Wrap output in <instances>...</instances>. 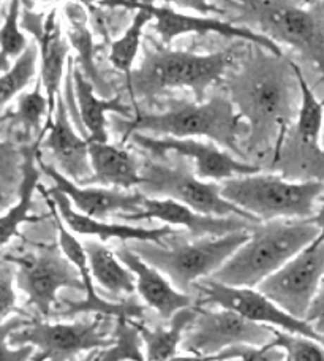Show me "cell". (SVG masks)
<instances>
[{"mask_svg": "<svg viewBox=\"0 0 324 361\" xmlns=\"http://www.w3.org/2000/svg\"><path fill=\"white\" fill-rule=\"evenodd\" d=\"M23 0H10L8 13L0 27V75L11 68V61H16L27 49L29 43L21 30Z\"/></svg>", "mask_w": 324, "mask_h": 361, "instance_id": "cell-34", "label": "cell"}, {"mask_svg": "<svg viewBox=\"0 0 324 361\" xmlns=\"http://www.w3.org/2000/svg\"><path fill=\"white\" fill-rule=\"evenodd\" d=\"M5 262V254H2L0 252V265H2V263Z\"/></svg>", "mask_w": 324, "mask_h": 361, "instance_id": "cell-49", "label": "cell"}, {"mask_svg": "<svg viewBox=\"0 0 324 361\" xmlns=\"http://www.w3.org/2000/svg\"><path fill=\"white\" fill-rule=\"evenodd\" d=\"M230 361H241V360H230Z\"/></svg>", "mask_w": 324, "mask_h": 361, "instance_id": "cell-52", "label": "cell"}, {"mask_svg": "<svg viewBox=\"0 0 324 361\" xmlns=\"http://www.w3.org/2000/svg\"><path fill=\"white\" fill-rule=\"evenodd\" d=\"M236 59V48L197 54L151 44L139 66L125 76V86L135 102L157 99L176 89H190L194 102H203L206 90L228 75Z\"/></svg>", "mask_w": 324, "mask_h": 361, "instance_id": "cell-3", "label": "cell"}, {"mask_svg": "<svg viewBox=\"0 0 324 361\" xmlns=\"http://www.w3.org/2000/svg\"><path fill=\"white\" fill-rule=\"evenodd\" d=\"M92 176L84 185L132 190L141 184V164L128 151L100 141H89Z\"/></svg>", "mask_w": 324, "mask_h": 361, "instance_id": "cell-24", "label": "cell"}, {"mask_svg": "<svg viewBox=\"0 0 324 361\" xmlns=\"http://www.w3.org/2000/svg\"><path fill=\"white\" fill-rule=\"evenodd\" d=\"M42 2H53V0H42Z\"/></svg>", "mask_w": 324, "mask_h": 361, "instance_id": "cell-51", "label": "cell"}, {"mask_svg": "<svg viewBox=\"0 0 324 361\" xmlns=\"http://www.w3.org/2000/svg\"><path fill=\"white\" fill-rule=\"evenodd\" d=\"M216 307L198 305L197 317L180 344L190 355H213L232 345H266L274 338V328L251 322L231 309Z\"/></svg>", "mask_w": 324, "mask_h": 361, "instance_id": "cell-11", "label": "cell"}, {"mask_svg": "<svg viewBox=\"0 0 324 361\" xmlns=\"http://www.w3.org/2000/svg\"><path fill=\"white\" fill-rule=\"evenodd\" d=\"M2 208H5V206L2 204V202H0V209H2Z\"/></svg>", "mask_w": 324, "mask_h": 361, "instance_id": "cell-50", "label": "cell"}, {"mask_svg": "<svg viewBox=\"0 0 324 361\" xmlns=\"http://www.w3.org/2000/svg\"><path fill=\"white\" fill-rule=\"evenodd\" d=\"M120 221H160L170 227H182L192 238L223 236L236 231H250L258 222L247 221L242 217H216L201 214L189 206L174 202L170 198L146 197L142 209L136 214L120 216Z\"/></svg>", "mask_w": 324, "mask_h": 361, "instance_id": "cell-19", "label": "cell"}, {"mask_svg": "<svg viewBox=\"0 0 324 361\" xmlns=\"http://www.w3.org/2000/svg\"><path fill=\"white\" fill-rule=\"evenodd\" d=\"M132 143L147 151L151 156L163 159L168 154H176L182 159H190L194 165V173L204 180H228L239 176H249L261 171L256 165L239 160L223 147L216 143H204L197 138H173L152 137L147 133L136 132L128 138Z\"/></svg>", "mask_w": 324, "mask_h": 361, "instance_id": "cell-15", "label": "cell"}, {"mask_svg": "<svg viewBox=\"0 0 324 361\" xmlns=\"http://www.w3.org/2000/svg\"><path fill=\"white\" fill-rule=\"evenodd\" d=\"M8 114L10 126L21 127L27 137H32V135L40 137L44 128L43 121L46 124V122L53 119L48 97L40 80H38L37 86L30 92L19 95L16 109L15 111H8Z\"/></svg>", "mask_w": 324, "mask_h": 361, "instance_id": "cell-31", "label": "cell"}, {"mask_svg": "<svg viewBox=\"0 0 324 361\" xmlns=\"http://www.w3.org/2000/svg\"><path fill=\"white\" fill-rule=\"evenodd\" d=\"M225 85L236 111L249 126L250 149L278 143L296 122L301 89L294 62L285 54L256 47L236 72H228Z\"/></svg>", "mask_w": 324, "mask_h": 361, "instance_id": "cell-1", "label": "cell"}, {"mask_svg": "<svg viewBox=\"0 0 324 361\" xmlns=\"http://www.w3.org/2000/svg\"><path fill=\"white\" fill-rule=\"evenodd\" d=\"M306 320L324 336V282L321 283L318 293H316L312 306L309 309Z\"/></svg>", "mask_w": 324, "mask_h": 361, "instance_id": "cell-40", "label": "cell"}, {"mask_svg": "<svg viewBox=\"0 0 324 361\" xmlns=\"http://www.w3.org/2000/svg\"><path fill=\"white\" fill-rule=\"evenodd\" d=\"M43 133L32 145L23 146V180L19 185L18 202L8 208L5 214L0 216V247L8 244L13 238L19 236V227L27 222H37L38 217L32 216L34 206V193L40 183V166H38V156H40Z\"/></svg>", "mask_w": 324, "mask_h": 361, "instance_id": "cell-25", "label": "cell"}, {"mask_svg": "<svg viewBox=\"0 0 324 361\" xmlns=\"http://www.w3.org/2000/svg\"><path fill=\"white\" fill-rule=\"evenodd\" d=\"M38 47L37 43H29L19 59L13 62L8 72L0 75V108L11 102L18 94L30 85L37 73Z\"/></svg>", "mask_w": 324, "mask_h": 361, "instance_id": "cell-35", "label": "cell"}, {"mask_svg": "<svg viewBox=\"0 0 324 361\" xmlns=\"http://www.w3.org/2000/svg\"><path fill=\"white\" fill-rule=\"evenodd\" d=\"M270 343L285 352L287 361H324V345L312 338L274 330Z\"/></svg>", "mask_w": 324, "mask_h": 361, "instance_id": "cell-36", "label": "cell"}, {"mask_svg": "<svg viewBox=\"0 0 324 361\" xmlns=\"http://www.w3.org/2000/svg\"><path fill=\"white\" fill-rule=\"evenodd\" d=\"M113 345L99 352V361H149L142 352L138 322L128 317H118L111 333Z\"/></svg>", "mask_w": 324, "mask_h": 361, "instance_id": "cell-33", "label": "cell"}, {"mask_svg": "<svg viewBox=\"0 0 324 361\" xmlns=\"http://www.w3.org/2000/svg\"><path fill=\"white\" fill-rule=\"evenodd\" d=\"M194 287L203 295L199 306H218L231 309V311L241 314L245 319L256 322V324L270 326L274 330L312 338L324 345V336L316 331L307 320L291 315L278 306L277 302L259 292L258 288L230 287L211 279V277L199 281Z\"/></svg>", "mask_w": 324, "mask_h": 361, "instance_id": "cell-12", "label": "cell"}, {"mask_svg": "<svg viewBox=\"0 0 324 361\" xmlns=\"http://www.w3.org/2000/svg\"><path fill=\"white\" fill-rule=\"evenodd\" d=\"M122 143L133 133L152 137L207 138L232 156H244L241 138L249 137V126L236 111L230 97L216 95L207 102H179L161 113H142L135 108L132 119H114Z\"/></svg>", "mask_w": 324, "mask_h": 361, "instance_id": "cell-2", "label": "cell"}, {"mask_svg": "<svg viewBox=\"0 0 324 361\" xmlns=\"http://www.w3.org/2000/svg\"><path fill=\"white\" fill-rule=\"evenodd\" d=\"M166 4L177 6V8H182V10H193L199 13L201 16L220 11L216 5H212L209 2V0H166Z\"/></svg>", "mask_w": 324, "mask_h": 361, "instance_id": "cell-41", "label": "cell"}, {"mask_svg": "<svg viewBox=\"0 0 324 361\" xmlns=\"http://www.w3.org/2000/svg\"><path fill=\"white\" fill-rule=\"evenodd\" d=\"M38 190L42 192L48 203V208L51 209V214H53L56 228H57V238H59V246L65 257L73 263L76 269L80 271V276L84 283V300L80 301H71V300H63L62 307H57L54 311V315H59V317H75V315L80 314H94V315H105V317H128V319H141L142 314H144V307L138 302L132 300L128 301H108L101 298L96 293L95 288V281L92 277V271L89 267V259L87 252L84 244L76 240L73 231H71L67 224L63 222L61 217L59 211H57L56 204L44 187L38 185Z\"/></svg>", "mask_w": 324, "mask_h": 361, "instance_id": "cell-14", "label": "cell"}, {"mask_svg": "<svg viewBox=\"0 0 324 361\" xmlns=\"http://www.w3.org/2000/svg\"><path fill=\"white\" fill-rule=\"evenodd\" d=\"M30 322L25 315H13L0 325V361H32L34 360L35 347L32 345H19L15 347L10 344V334L19 330Z\"/></svg>", "mask_w": 324, "mask_h": 361, "instance_id": "cell-37", "label": "cell"}, {"mask_svg": "<svg viewBox=\"0 0 324 361\" xmlns=\"http://www.w3.org/2000/svg\"><path fill=\"white\" fill-rule=\"evenodd\" d=\"M32 361H46V360H44V357L40 355V353H37V355L34 357V360H32Z\"/></svg>", "mask_w": 324, "mask_h": 361, "instance_id": "cell-48", "label": "cell"}, {"mask_svg": "<svg viewBox=\"0 0 324 361\" xmlns=\"http://www.w3.org/2000/svg\"><path fill=\"white\" fill-rule=\"evenodd\" d=\"M67 19V37L70 47L76 51V62L82 75L92 82L95 92L101 99H113L111 85L101 75L95 62V44L92 32L89 29L86 6L77 0H70L63 6Z\"/></svg>", "mask_w": 324, "mask_h": 361, "instance_id": "cell-26", "label": "cell"}, {"mask_svg": "<svg viewBox=\"0 0 324 361\" xmlns=\"http://www.w3.org/2000/svg\"><path fill=\"white\" fill-rule=\"evenodd\" d=\"M105 319V315H94L68 324L30 319L27 325L10 334V344L35 347L46 361H71L82 352H99L113 345V336L103 330Z\"/></svg>", "mask_w": 324, "mask_h": 361, "instance_id": "cell-10", "label": "cell"}, {"mask_svg": "<svg viewBox=\"0 0 324 361\" xmlns=\"http://www.w3.org/2000/svg\"><path fill=\"white\" fill-rule=\"evenodd\" d=\"M43 133L42 146L53 154L57 170L77 184H86L92 176L89 141L77 133L62 95L57 97L53 119L44 124Z\"/></svg>", "mask_w": 324, "mask_h": 361, "instance_id": "cell-20", "label": "cell"}, {"mask_svg": "<svg viewBox=\"0 0 324 361\" xmlns=\"http://www.w3.org/2000/svg\"><path fill=\"white\" fill-rule=\"evenodd\" d=\"M198 314V305L180 309L173 315L170 326L154 328L149 330L144 325L138 324L142 343H144L146 357L149 361H170L177 355V349L182 344L187 328L192 325Z\"/></svg>", "mask_w": 324, "mask_h": 361, "instance_id": "cell-28", "label": "cell"}, {"mask_svg": "<svg viewBox=\"0 0 324 361\" xmlns=\"http://www.w3.org/2000/svg\"><path fill=\"white\" fill-rule=\"evenodd\" d=\"M321 180H323V183H324V175H323V179H321Z\"/></svg>", "mask_w": 324, "mask_h": 361, "instance_id": "cell-53", "label": "cell"}, {"mask_svg": "<svg viewBox=\"0 0 324 361\" xmlns=\"http://www.w3.org/2000/svg\"><path fill=\"white\" fill-rule=\"evenodd\" d=\"M0 4H2V0H0Z\"/></svg>", "mask_w": 324, "mask_h": 361, "instance_id": "cell-54", "label": "cell"}, {"mask_svg": "<svg viewBox=\"0 0 324 361\" xmlns=\"http://www.w3.org/2000/svg\"><path fill=\"white\" fill-rule=\"evenodd\" d=\"M10 126V114H0V132ZM23 146L11 140H0V202L4 206L11 203L18 195L23 180Z\"/></svg>", "mask_w": 324, "mask_h": 361, "instance_id": "cell-32", "label": "cell"}, {"mask_svg": "<svg viewBox=\"0 0 324 361\" xmlns=\"http://www.w3.org/2000/svg\"><path fill=\"white\" fill-rule=\"evenodd\" d=\"M16 268L11 262L0 265V325L18 312V296L15 290Z\"/></svg>", "mask_w": 324, "mask_h": 361, "instance_id": "cell-38", "label": "cell"}, {"mask_svg": "<svg viewBox=\"0 0 324 361\" xmlns=\"http://www.w3.org/2000/svg\"><path fill=\"white\" fill-rule=\"evenodd\" d=\"M95 282L113 295H132L136 292V281L132 271L111 249L101 241L89 240L84 244Z\"/></svg>", "mask_w": 324, "mask_h": 361, "instance_id": "cell-27", "label": "cell"}, {"mask_svg": "<svg viewBox=\"0 0 324 361\" xmlns=\"http://www.w3.org/2000/svg\"><path fill=\"white\" fill-rule=\"evenodd\" d=\"M299 2H301L304 6H310V5H313V4L318 2V0H299Z\"/></svg>", "mask_w": 324, "mask_h": 361, "instance_id": "cell-44", "label": "cell"}, {"mask_svg": "<svg viewBox=\"0 0 324 361\" xmlns=\"http://www.w3.org/2000/svg\"><path fill=\"white\" fill-rule=\"evenodd\" d=\"M320 146H321V152L324 156V124H323V132H321V141H320Z\"/></svg>", "mask_w": 324, "mask_h": 361, "instance_id": "cell-46", "label": "cell"}, {"mask_svg": "<svg viewBox=\"0 0 324 361\" xmlns=\"http://www.w3.org/2000/svg\"><path fill=\"white\" fill-rule=\"evenodd\" d=\"M99 352H100V350H99ZM99 352L92 353V355H90L87 360H84V361H99Z\"/></svg>", "mask_w": 324, "mask_h": 361, "instance_id": "cell-45", "label": "cell"}, {"mask_svg": "<svg viewBox=\"0 0 324 361\" xmlns=\"http://www.w3.org/2000/svg\"><path fill=\"white\" fill-rule=\"evenodd\" d=\"M21 29L34 37L40 57V81L46 92L51 113L54 114L57 97L62 85L65 63L68 61L70 42L63 35L62 25L57 18V10H51L48 15L32 11L24 6L21 11Z\"/></svg>", "mask_w": 324, "mask_h": 361, "instance_id": "cell-17", "label": "cell"}, {"mask_svg": "<svg viewBox=\"0 0 324 361\" xmlns=\"http://www.w3.org/2000/svg\"><path fill=\"white\" fill-rule=\"evenodd\" d=\"M310 222L315 224L316 228H318V231H320L318 238H316L313 243H324V193L318 200V204H316L315 214L310 217Z\"/></svg>", "mask_w": 324, "mask_h": 361, "instance_id": "cell-42", "label": "cell"}, {"mask_svg": "<svg viewBox=\"0 0 324 361\" xmlns=\"http://www.w3.org/2000/svg\"><path fill=\"white\" fill-rule=\"evenodd\" d=\"M285 352L272 343L266 345H247L241 361H283Z\"/></svg>", "mask_w": 324, "mask_h": 361, "instance_id": "cell-39", "label": "cell"}, {"mask_svg": "<svg viewBox=\"0 0 324 361\" xmlns=\"http://www.w3.org/2000/svg\"><path fill=\"white\" fill-rule=\"evenodd\" d=\"M75 62V61H73ZM73 86L75 102L77 111V128L87 141H100L108 143V121L106 114H119L125 119H132L135 109L122 102L120 97L114 95L113 99H101L96 95L95 87L86 76L82 75L80 67L73 63Z\"/></svg>", "mask_w": 324, "mask_h": 361, "instance_id": "cell-23", "label": "cell"}, {"mask_svg": "<svg viewBox=\"0 0 324 361\" xmlns=\"http://www.w3.org/2000/svg\"><path fill=\"white\" fill-rule=\"evenodd\" d=\"M5 260L15 265L16 286L44 319L54 315L62 288L84 292L80 271L65 257L59 244H44L24 255H5Z\"/></svg>", "mask_w": 324, "mask_h": 361, "instance_id": "cell-9", "label": "cell"}, {"mask_svg": "<svg viewBox=\"0 0 324 361\" xmlns=\"http://www.w3.org/2000/svg\"><path fill=\"white\" fill-rule=\"evenodd\" d=\"M38 166L44 175L51 178L56 189L67 195L75 209L89 217L108 221L109 217L136 214L144 204L146 195L139 190L128 192L111 189V187L77 184L65 176L56 166L43 162L42 156H38Z\"/></svg>", "mask_w": 324, "mask_h": 361, "instance_id": "cell-18", "label": "cell"}, {"mask_svg": "<svg viewBox=\"0 0 324 361\" xmlns=\"http://www.w3.org/2000/svg\"><path fill=\"white\" fill-rule=\"evenodd\" d=\"M130 2H136V4H154L155 0H130Z\"/></svg>", "mask_w": 324, "mask_h": 361, "instance_id": "cell-47", "label": "cell"}, {"mask_svg": "<svg viewBox=\"0 0 324 361\" xmlns=\"http://www.w3.org/2000/svg\"><path fill=\"white\" fill-rule=\"evenodd\" d=\"M124 8L135 10L136 15L133 16L132 24L128 25L125 34L122 35L119 40L113 42L111 51H109V61L113 66L119 70V72L130 75V72L135 68V61L138 56V51L141 47L142 30L146 25L152 21L154 15L146 5L141 4H127Z\"/></svg>", "mask_w": 324, "mask_h": 361, "instance_id": "cell-30", "label": "cell"}, {"mask_svg": "<svg viewBox=\"0 0 324 361\" xmlns=\"http://www.w3.org/2000/svg\"><path fill=\"white\" fill-rule=\"evenodd\" d=\"M127 4H136L130 2V0H106L105 5L108 6H125ZM146 5L149 11L154 15L155 19V30L158 32L161 38V43L170 47V44L176 40V38L182 35H209L217 34L225 38H236V40H242L247 43H254L256 47H261L272 54L283 56V51L275 42L266 35L258 34V32L251 30L249 27H242V25H236L232 21H222L217 18H207V16H193L187 15L182 11H176L171 6H158L155 4H141Z\"/></svg>", "mask_w": 324, "mask_h": 361, "instance_id": "cell-16", "label": "cell"}, {"mask_svg": "<svg viewBox=\"0 0 324 361\" xmlns=\"http://www.w3.org/2000/svg\"><path fill=\"white\" fill-rule=\"evenodd\" d=\"M141 193L151 198H170L182 203L201 214L216 217H242L259 222L249 212L228 202L220 190V184L201 179L184 162L168 165L157 160L141 164Z\"/></svg>", "mask_w": 324, "mask_h": 361, "instance_id": "cell-8", "label": "cell"}, {"mask_svg": "<svg viewBox=\"0 0 324 361\" xmlns=\"http://www.w3.org/2000/svg\"><path fill=\"white\" fill-rule=\"evenodd\" d=\"M324 282V243H312L259 283L258 290L285 311L306 320Z\"/></svg>", "mask_w": 324, "mask_h": 361, "instance_id": "cell-13", "label": "cell"}, {"mask_svg": "<svg viewBox=\"0 0 324 361\" xmlns=\"http://www.w3.org/2000/svg\"><path fill=\"white\" fill-rule=\"evenodd\" d=\"M77 2H81L84 6H86V8H89V10H92L94 6H95V4L99 2V4H101V5H105V2L106 0H77Z\"/></svg>", "mask_w": 324, "mask_h": 361, "instance_id": "cell-43", "label": "cell"}, {"mask_svg": "<svg viewBox=\"0 0 324 361\" xmlns=\"http://www.w3.org/2000/svg\"><path fill=\"white\" fill-rule=\"evenodd\" d=\"M46 192L54 202L63 222L67 224V227L73 233L99 238L101 243H106L109 240L132 243H163L166 238L174 235V228L170 227V225H163V227L157 228H142L128 224H113L108 221H100V219L89 217L86 214H81L80 211H76L67 195L61 190H57L56 187H51Z\"/></svg>", "mask_w": 324, "mask_h": 361, "instance_id": "cell-21", "label": "cell"}, {"mask_svg": "<svg viewBox=\"0 0 324 361\" xmlns=\"http://www.w3.org/2000/svg\"><path fill=\"white\" fill-rule=\"evenodd\" d=\"M320 231L310 219L258 222L250 238L232 254L211 279L230 287L258 288L302 249L310 246Z\"/></svg>", "mask_w": 324, "mask_h": 361, "instance_id": "cell-4", "label": "cell"}, {"mask_svg": "<svg viewBox=\"0 0 324 361\" xmlns=\"http://www.w3.org/2000/svg\"><path fill=\"white\" fill-rule=\"evenodd\" d=\"M237 15L232 23L288 44L318 68L324 81V0L304 6L291 0H228Z\"/></svg>", "mask_w": 324, "mask_h": 361, "instance_id": "cell-5", "label": "cell"}, {"mask_svg": "<svg viewBox=\"0 0 324 361\" xmlns=\"http://www.w3.org/2000/svg\"><path fill=\"white\" fill-rule=\"evenodd\" d=\"M120 262L132 271L136 281V292L149 307H152L163 320H171L180 309L193 306L192 296L173 286L168 277L149 265L132 247L122 246L116 250Z\"/></svg>", "mask_w": 324, "mask_h": 361, "instance_id": "cell-22", "label": "cell"}, {"mask_svg": "<svg viewBox=\"0 0 324 361\" xmlns=\"http://www.w3.org/2000/svg\"><path fill=\"white\" fill-rule=\"evenodd\" d=\"M220 190L228 202L259 222L296 221L315 214L324 183L318 179L287 180L277 175L255 173L223 180Z\"/></svg>", "mask_w": 324, "mask_h": 361, "instance_id": "cell-6", "label": "cell"}, {"mask_svg": "<svg viewBox=\"0 0 324 361\" xmlns=\"http://www.w3.org/2000/svg\"><path fill=\"white\" fill-rule=\"evenodd\" d=\"M249 238L250 231H236L171 247L161 243H135L132 249L149 265L161 271L177 290L189 293L199 281L217 273Z\"/></svg>", "mask_w": 324, "mask_h": 361, "instance_id": "cell-7", "label": "cell"}, {"mask_svg": "<svg viewBox=\"0 0 324 361\" xmlns=\"http://www.w3.org/2000/svg\"><path fill=\"white\" fill-rule=\"evenodd\" d=\"M294 70L299 81L301 103L296 118V138L307 152H321V132L324 124V103L316 99L315 92L304 78L301 67L294 62Z\"/></svg>", "mask_w": 324, "mask_h": 361, "instance_id": "cell-29", "label": "cell"}]
</instances>
